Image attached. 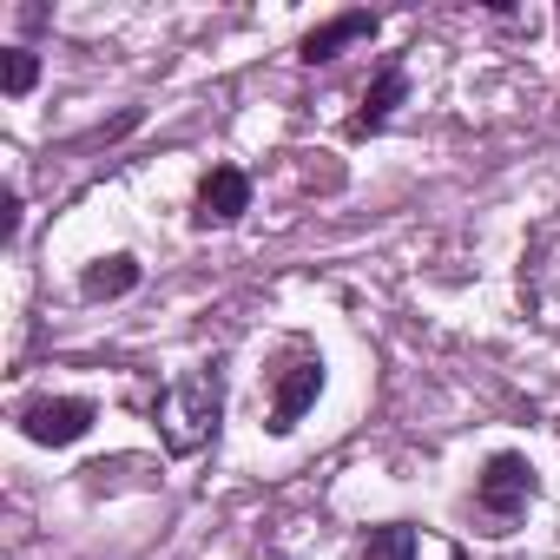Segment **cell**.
<instances>
[{"label": "cell", "mask_w": 560, "mask_h": 560, "mask_svg": "<svg viewBox=\"0 0 560 560\" xmlns=\"http://www.w3.org/2000/svg\"><path fill=\"white\" fill-rule=\"evenodd\" d=\"M159 422H165L172 455H191V448L218 429V376H211V370H191L185 383H172L165 402H159Z\"/></svg>", "instance_id": "6da1fadb"}, {"label": "cell", "mask_w": 560, "mask_h": 560, "mask_svg": "<svg viewBox=\"0 0 560 560\" xmlns=\"http://www.w3.org/2000/svg\"><path fill=\"white\" fill-rule=\"evenodd\" d=\"M21 429L40 448H67V442H80L93 429V402L86 396H40V402L21 409Z\"/></svg>", "instance_id": "7a4b0ae2"}, {"label": "cell", "mask_w": 560, "mask_h": 560, "mask_svg": "<svg viewBox=\"0 0 560 560\" xmlns=\"http://www.w3.org/2000/svg\"><path fill=\"white\" fill-rule=\"evenodd\" d=\"M475 494H481L488 514H514V508H527V494H534V462H527V455H494V462L481 468Z\"/></svg>", "instance_id": "3957f363"}, {"label": "cell", "mask_w": 560, "mask_h": 560, "mask_svg": "<svg viewBox=\"0 0 560 560\" xmlns=\"http://www.w3.org/2000/svg\"><path fill=\"white\" fill-rule=\"evenodd\" d=\"M317 396H324V363H298L284 383H277V402H270V435H291Z\"/></svg>", "instance_id": "277c9868"}, {"label": "cell", "mask_w": 560, "mask_h": 560, "mask_svg": "<svg viewBox=\"0 0 560 560\" xmlns=\"http://www.w3.org/2000/svg\"><path fill=\"white\" fill-rule=\"evenodd\" d=\"M244 205H250V178L237 165H218L205 178V191H198V224H237Z\"/></svg>", "instance_id": "5b68a950"}, {"label": "cell", "mask_w": 560, "mask_h": 560, "mask_svg": "<svg viewBox=\"0 0 560 560\" xmlns=\"http://www.w3.org/2000/svg\"><path fill=\"white\" fill-rule=\"evenodd\" d=\"M376 34V14H337V21H324V27H311L304 34V60L317 67V60H337L350 40H370Z\"/></svg>", "instance_id": "8992f818"}, {"label": "cell", "mask_w": 560, "mask_h": 560, "mask_svg": "<svg viewBox=\"0 0 560 560\" xmlns=\"http://www.w3.org/2000/svg\"><path fill=\"white\" fill-rule=\"evenodd\" d=\"M402 93H409L402 67H383V80H376V86L363 93V113L350 119V132H357V139H363V132H376V126H383V119H389V113L402 106Z\"/></svg>", "instance_id": "52a82bcc"}, {"label": "cell", "mask_w": 560, "mask_h": 560, "mask_svg": "<svg viewBox=\"0 0 560 560\" xmlns=\"http://www.w3.org/2000/svg\"><path fill=\"white\" fill-rule=\"evenodd\" d=\"M132 284H139V257H126V250L100 257V264L80 277V291H86V298H126Z\"/></svg>", "instance_id": "ba28073f"}, {"label": "cell", "mask_w": 560, "mask_h": 560, "mask_svg": "<svg viewBox=\"0 0 560 560\" xmlns=\"http://www.w3.org/2000/svg\"><path fill=\"white\" fill-rule=\"evenodd\" d=\"M363 560H416V527L389 521V527H370L363 540Z\"/></svg>", "instance_id": "9c48e42d"}, {"label": "cell", "mask_w": 560, "mask_h": 560, "mask_svg": "<svg viewBox=\"0 0 560 560\" xmlns=\"http://www.w3.org/2000/svg\"><path fill=\"white\" fill-rule=\"evenodd\" d=\"M34 80H40V60L27 47H8V60H0V86H8V100L34 93Z\"/></svg>", "instance_id": "30bf717a"}]
</instances>
